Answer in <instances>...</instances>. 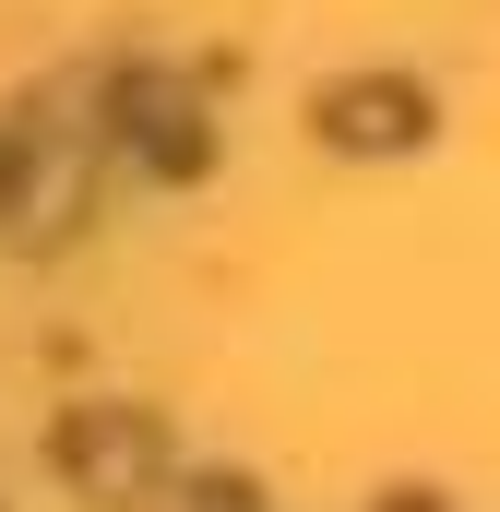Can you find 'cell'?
<instances>
[{"mask_svg":"<svg viewBox=\"0 0 500 512\" xmlns=\"http://www.w3.org/2000/svg\"><path fill=\"white\" fill-rule=\"evenodd\" d=\"M84 191H96V120H72V108L12 120V143H0V227L24 251H48L84 215Z\"/></svg>","mask_w":500,"mask_h":512,"instance_id":"obj_1","label":"cell"},{"mask_svg":"<svg viewBox=\"0 0 500 512\" xmlns=\"http://www.w3.org/2000/svg\"><path fill=\"white\" fill-rule=\"evenodd\" d=\"M60 465H72V489H96V501H120V512H155V501H167V429L131 417V405L72 417V429H60Z\"/></svg>","mask_w":500,"mask_h":512,"instance_id":"obj_2","label":"cell"},{"mask_svg":"<svg viewBox=\"0 0 500 512\" xmlns=\"http://www.w3.org/2000/svg\"><path fill=\"white\" fill-rule=\"evenodd\" d=\"M322 131L370 155V143H417L429 108H417V84H334V96H322Z\"/></svg>","mask_w":500,"mask_h":512,"instance_id":"obj_3","label":"cell"},{"mask_svg":"<svg viewBox=\"0 0 500 512\" xmlns=\"http://www.w3.org/2000/svg\"><path fill=\"white\" fill-rule=\"evenodd\" d=\"M120 108H131V143H143L155 167H203V108H191L179 84H131Z\"/></svg>","mask_w":500,"mask_h":512,"instance_id":"obj_4","label":"cell"},{"mask_svg":"<svg viewBox=\"0 0 500 512\" xmlns=\"http://www.w3.org/2000/svg\"><path fill=\"white\" fill-rule=\"evenodd\" d=\"M179 512H250V501H239V489H191Z\"/></svg>","mask_w":500,"mask_h":512,"instance_id":"obj_5","label":"cell"}]
</instances>
